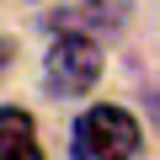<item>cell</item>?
<instances>
[{
	"label": "cell",
	"mask_w": 160,
	"mask_h": 160,
	"mask_svg": "<svg viewBox=\"0 0 160 160\" xmlns=\"http://www.w3.org/2000/svg\"><path fill=\"white\" fill-rule=\"evenodd\" d=\"M139 155V123L123 107H91L75 123V160H133Z\"/></svg>",
	"instance_id": "1"
},
{
	"label": "cell",
	"mask_w": 160,
	"mask_h": 160,
	"mask_svg": "<svg viewBox=\"0 0 160 160\" xmlns=\"http://www.w3.org/2000/svg\"><path fill=\"white\" fill-rule=\"evenodd\" d=\"M96 75H102V53H96L91 38L64 32V38L48 48V86H53V91L80 96V91H91V86H96Z\"/></svg>",
	"instance_id": "2"
},
{
	"label": "cell",
	"mask_w": 160,
	"mask_h": 160,
	"mask_svg": "<svg viewBox=\"0 0 160 160\" xmlns=\"http://www.w3.org/2000/svg\"><path fill=\"white\" fill-rule=\"evenodd\" d=\"M0 160H43L38 149V128L22 107H6L0 112Z\"/></svg>",
	"instance_id": "3"
}]
</instances>
